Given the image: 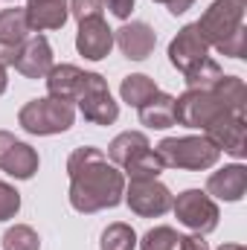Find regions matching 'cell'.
Listing matches in <instances>:
<instances>
[{
    "instance_id": "35",
    "label": "cell",
    "mask_w": 247,
    "mask_h": 250,
    "mask_svg": "<svg viewBox=\"0 0 247 250\" xmlns=\"http://www.w3.org/2000/svg\"><path fill=\"white\" fill-rule=\"evenodd\" d=\"M154 3H169V0H154Z\"/></svg>"
},
{
    "instance_id": "4",
    "label": "cell",
    "mask_w": 247,
    "mask_h": 250,
    "mask_svg": "<svg viewBox=\"0 0 247 250\" xmlns=\"http://www.w3.org/2000/svg\"><path fill=\"white\" fill-rule=\"evenodd\" d=\"M73 123H76V105L64 102V99H53V96L29 99L18 114V125L26 134H35V137L64 134V131L73 128Z\"/></svg>"
},
{
    "instance_id": "11",
    "label": "cell",
    "mask_w": 247,
    "mask_h": 250,
    "mask_svg": "<svg viewBox=\"0 0 247 250\" xmlns=\"http://www.w3.org/2000/svg\"><path fill=\"white\" fill-rule=\"evenodd\" d=\"M76 50H79V56H84L87 62H102V59H108L111 50H114V29L108 26V21H105V18L79 21Z\"/></svg>"
},
{
    "instance_id": "33",
    "label": "cell",
    "mask_w": 247,
    "mask_h": 250,
    "mask_svg": "<svg viewBox=\"0 0 247 250\" xmlns=\"http://www.w3.org/2000/svg\"><path fill=\"white\" fill-rule=\"evenodd\" d=\"M6 87H9V76H6V67H0V96L6 93Z\"/></svg>"
},
{
    "instance_id": "31",
    "label": "cell",
    "mask_w": 247,
    "mask_h": 250,
    "mask_svg": "<svg viewBox=\"0 0 247 250\" xmlns=\"http://www.w3.org/2000/svg\"><path fill=\"white\" fill-rule=\"evenodd\" d=\"M178 250H209V245H206V239L201 233H189V236H181Z\"/></svg>"
},
{
    "instance_id": "36",
    "label": "cell",
    "mask_w": 247,
    "mask_h": 250,
    "mask_svg": "<svg viewBox=\"0 0 247 250\" xmlns=\"http://www.w3.org/2000/svg\"><path fill=\"white\" fill-rule=\"evenodd\" d=\"M6 3H12V0H6Z\"/></svg>"
},
{
    "instance_id": "13",
    "label": "cell",
    "mask_w": 247,
    "mask_h": 250,
    "mask_svg": "<svg viewBox=\"0 0 247 250\" xmlns=\"http://www.w3.org/2000/svg\"><path fill=\"white\" fill-rule=\"evenodd\" d=\"M206 53H209V44L201 38L198 26L195 23H186L184 29L172 38V44H169V64L175 70L186 73L189 67H195L201 59H206Z\"/></svg>"
},
{
    "instance_id": "17",
    "label": "cell",
    "mask_w": 247,
    "mask_h": 250,
    "mask_svg": "<svg viewBox=\"0 0 247 250\" xmlns=\"http://www.w3.org/2000/svg\"><path fill=\"white\" fill-rule=\"evenodd\" d=\"M82 79H84V70L76 67V64H53V70L44 76L50 96L53 99H64V102H76Z\"/></svg>"
},
{
    "instance_id": "9",
    "label": "cell",
    "mask_w": 247,
    "mask_h": 250,
    "mask_svg": "<svg viewBox=\"0 0 247 250\" xmlns=\"http://www.w3.org/2000/svg\"><path fill=\"white\" fill-rule=\"evenodd\" d=\"M204 137L224 154L242 160L247 154V125L245 114H233V111H221L212 123L204 128Z\"/></svg>"
},
{
    "instance_id": "20",
    "label": "cell",
    "mask_w": 247,
    "mask_h": 250,
    "mask_svg": "<svg viewBox=\"0 0 247 250\" xmlns=\"http://www.w3.org/2000/svg\"><path fill=\"white\" fill-rule=\"evenodd\" d=\"M145 148H151V143H148V137L143 134V131H123V134H117L114 140H111V146H108V157H111V163L117 166V169H123L128 160H134L140 151H145Z\"/></svg>"
},
{
    "instance_id": "14",
    "label": "cell",
    "mask_w": 247,
    "mask_h": 250,
    "mask_svg": "<svg viewBox=\"0 0 247 250\" xmlns=\"http://www.w3.org/2000/svg\"><path fill=\"white\" fill-rule=\"evenodd\" d=\"M53 47H50V41L38 32V35H32V38H26L23 41V47H21V56H18V62H15V70L23 76V79H44L50 70H53Z\"/></svg>"
},
{
    "instance_id": "22",
    "label": "cell",
    "mask_w": 247,
    "mask_h": 250,
    "mask_svg": "<svg viewBox=\"0 0 247 250\" xmlns=\"http://www.w3.org/2000/svg\"><path fill=\"white\" fill-rule=\"evenodd\" d=\"M163 169H166V166H163L160 154H157L154 148H145V151H140L134 160L125 163L123 175L128 178V181H154V178H160Z\"/></svg>"
},
{
    "instance_id": "15",
    "label": "cell",
    "mask_w": 247,
    "mask_h": 250,
    "mask_svg": "<svg viewBox=\"0 0 247 250\" xmlns=\"http://www.w3.org/2000/svg\"><path fill=\"white\" fill-rule=\"evenodd\" d=\"M212 201H227V204H236L242 201L247 192V169L242 163H230L218 172H212L206 178V189H204Z\"/></svg>"
},
{
    "instance_id": "19",
    "label": "cell",
    "mask_w": 247,
    "mask_h": 250,
    "mask_svg": "<svg viewBox=\"0 0 247 250\" xmlns=\"http://www.w3.org/2000/svg\"><path fill=\"white\" fill-rule=\"evenodd\" d=\"M26 38H29V23H26L23 9H18V6L3 9L0 12V47L21 50Z\"/></svg>"
},
{
    "instance_id": "30",
    "label": "cell",
    "mask_w": 247,
    "mask_h": 250,
    "mask_svg": "<svg viewBox=\"0 0 247 250\" xmlns=\"http://www.w3.org/2000/svg\"><path fill=\"white\" fill-rule=\"evenodd\" d=\"M105 6L111 9V15H117L120 21H128L134 12V0H105Z\"/></svg>"
},
{
    "instance_id": "21",
    "label": "cell",
    "mask_w": 247,
    "mask_h": 250,
    "mask_svg": "<svg viewBox=\"0 0 247 250\" xmlns=\"http://www.w3.org/2000/svg\"><path fill=\"white\" fill-rule=\"evenodd\" d=\"M157 90H160V87H157V82H154V79H148L145 73H131V76H125L123 84H120V96H123V102H128L131 108L145 105Z\"/></svg>"
},
{
    "instance_id": "1",
    "label": "cell",
    "mask_w": 247,
    "mask_h": 250,
    "mask_svg": "<svg viewBox=\"0 0 247 250\" xmlns=\"http://www.w3.org/2000/svg\"><path fill=\"white\" fill-rule=\"evenodd\" d=\"M70 175V207L82 215L114 209L123 204L125 175L96 146H82L67 157Z\"/></svg>"
},
{
    "instance_id": "8",
    "label": "cell",
    "mask_w": 247,
    "mask_h": 250,
    "mask_svg": "<svg viewBox=\"0 0 247 250\" xmlns=\"http://www.w3.org/2000/svg\"><path fill=\"white\" fill-rule=\"evenodd\" d=\"M221 111H227L218 96L212 90H184L175 99V123H181L184 128H195L204 131Z\"/></svg>"
},
{
    "instance_id": "7",
    "label": "cell",
    "mask_w": 247,
    "mask_h": 250,
    "mask_svg": "<svg viewBox=\"0 0 247 250\" xmlns=\"http://www.w3.org/2000/svg\"><path fill=\"white\" fill-rule=\"evenodd\" d=\"M172 192L166 184L154 181H131L125 184V195L123 201L128 204V209L140 218H160L172 209Z\"/></svg>"
},
{
    "instance_id": "32",
    "label": "cell",
    "mask_w": 247,
    "mask_h": 250,
    "mask_svg": "<svg viewBox=\"0 0 247 250\" xmlns=\"http://www.w3.org/2000/svg\"><path fill=\"white\" fill-rule=\"evenodd\" d=\"M166 6H169V12H172V15L178 18V15H186V12H189V9L195 6V0H169Z\"/></svg>"
},
{
    "instance_id": "25",
    "label": "cell",
    "mask_w": 247,
    "mask_h": 250,
    "mask_svg": "<svg viewBox=\"0 0 247 250\" xmlns=\"http://www.w3.org/2000/svg\"><path fill=\"white\" fill-rule=\"evenodd\" d=\"M99 250H137V233H134V227L123 224V221L108 224L102 230Z\"/></svg>"
},
{
    "instance_id": "2",
    "label": "cell",
    "mask_w": 247,
    "mask_h": 250,
    "mask_svg": "<svg viewBox=\"0 0 247 250\" xmlns=\"http://www.w3.org/2000/svg\"><path fill=\"white\" fill-rule=\"evenodd\" d=\"M245 9L247 0H212L195 26L201 32V38L209 47H215L221 56L245 59L247 53Z\"/></svg>"
},
{
    "instance_id": "26",
    "label": "cell",
    "mask_w": 247,
    "mask_h": 250,
    "mask_svg": "<svg viewBox=\"0 0 247 250\" xmlns=\"http://www.w3.org/2000/svg\"><path fill=\"white\" fill-rule=\"evenodd\" d=\"M178 242H181L178 230L160 224V227H151L143 239H137V248L140 250H178Z\"/></svg>"
},
{
    "instance_id": "24",
    "label": "cell",
    "mask_w": 247,
    "mask_h": 250,
    "mask_svg": "<svg viewBox=\"0 0 247 250\" xmlns=\"http://www.w3.org/2000/svg\"><path fill=\"white\" fill-rule=\"evenodd\" d=\"M212 93L218 96V102H221L227 111H233V114H245L247 87H245V82H242L239 76H221V82L212 87Z\"/></svg>"
},
{
    "instance_id": "6",
    "label": "cell",
    "mask_w": 247,
    "mask_h": 250,
    "mask_svg": "<svg viewBox=\"0 0 247 250\" xmlns=\"http://www.w3.org/2000/svg\"><path fill=\"white\" fill-rule=\"evenodd\" d=\"M172 212L184 227H189L192 233H201V236L212 233L221 218L218 204L201 189H184L178 198H172Z\"/></svg>"
},
{
    "instance_id": "27",
    "label": "cell",
    "mask_w": 247,
    "mask_h": 250,
    "mask_svg": "<svg viewBox=\"0 0 247 250\" xmlns=\"http://www.w3.org/2000/svg\"><path fill=\"white\" fill-rule=\"evenodd\" d=\"M3 250H41V239L29 224H15L3 233Z\"/></svg>"
},
{
    "instance_id": "23",
    "label": "cell",
    "mask_w": 247,
    "mask_h": 250,
    "mask_svg": "<svg viewBox=\"0 0 247 250\" xmlns=\"http://www.w3.org/2000/svg\"><path fill=\"white\" fill-rule=\"evenodd\" d=\"M224 70L218 67L215 59H201L195 67H189L184 73V82H186V90H212L218 82H221Z\"/></svg>"
},
{
    "instance_id": "5",
    "label": "cell",
    "mask_w": 247,
    "mask_h": 250,
    "mask_svg": "<svg viewBox=\"0 0 247 250\" xmlns=\"http://www.w3.org/2000/svg\"><path fill=\"white\" fill-rule=\"evenodd\" d=\"M73 105H79L82 117L93 125H114L120 120V102H114L111 87H108L105 76H99V73L84 70V79H82V87H79Z\"/></svg>"
},
{
    "instance_id": "12",
    "label": "cell",
    "mask_w": 247,
    "mask_h": 250,
    "mask_svg": "<svg viewBox=\"0 0 247 250\" xmlns=\"http://www.w3.org/2000/svg\"><path fill=\"white\" fill-rule=\"evenodd\" d=\"M114 44L123 50L125 59L131 62H145L154 53L157 44V32L145 23V21H125L120 29H114Z\"/></svg>"
},
{
    "instance_id": "18",
    "label": "cell",
    "mask_w": 247,
    "mask_h": 250,
    "mask_svg": "<svg viewBox=\"0 0 247 250\" xmlns=\"http://www.w3.org/2000/svg\"><path fill=\"white\" fill-rule=\"evenodd\" d=\"M137 111H140V123L145 125V128L166 131V128L175 125V96L157 90V93H154L145 105H140Z\"/></svg>"
},
{
    "instance_id": "34",
    "label": "cell",
    "mask_w": 247,
    "mask_h": 250,
    "mask_svg": "<svg viewBox=\"0 0 247 250\" xmlns=\"http://www.w3.org/2000/svg\"><path fill=\"white\" fill-rule=\"evenodd\" d=\"M218 250H245V245H221Z\"/></svg>"
},
{
    "instance_id": "29",
    "label": "cell",
    "mask_w": 247,
    "mask_h": 250,
    "mask_svg": "<svg viewBox=\"0 0 247 250\" xmlns=\"http://www.w3.org/2000/svg\"><path fill=\"white\" fill-rule=\"evenodd\" d=\"M102 12H105V0H70V15L76 21L102 18Z\"/></svg>"
},
{
    "instance_id": "28",
    "label": "cell",
    "mask_w": 247,
    "mask_h": 250,
    "mask_svg": "<svg viewBox=\"0 0 247 250\" xmlns=\"http://www.w3.org/2000/svg\"><path fill=\"white\" fill-rule=\"evenodd\" d=\"M21 212V192L0 181V221H9Z\"/></svg>"
},
{
    "instance_id": "16",
    "label": "cell",
    "mask_w": 247,
    "mask_h": 250,
    "mask_svg": "<svg viewBox=\"0 0 247 250\" xmlns=\"http://www.w3.org/2000/svg\"><path fill=\"white\" fill-rule=\"evenodd\" d=\"M23 15H26L29 32L62 29L70 18V0H26Z\"/></svg>"
},
{
    "instance_id": "3",
    "label": "cell",
    "mask_w": 247,
    "mask_h": 250,
    "mask_svg": "<svg viewBox=\"0 0 247 250\" xmlns=\"http://www.w3.org/2000/svg\"><path fill=\"white\" fill-rule=\"evenodd\" d=\"M166 169H184V172H204L212 169L221 157V151L201 134V137H166L154 148Z\"/></svg>"
},
{
    "instance_id": "10",
    "label": "cell",
    "mask_w": 247,
    "mask_h": 250,
    "mask_svg": "<svg viewBox=\"0 0 247 250\" xmlns=\"http://www.w3.org/2000/svg\"><path fill=\"white\" fill-rule=\"evenodd\" d=\"M38 166H41L38 151H35L29 143L18 140V137L9 134V131H0V169H3L9 178H15V181H29V178H35Z\"/></svg>"
}]
</instances>
